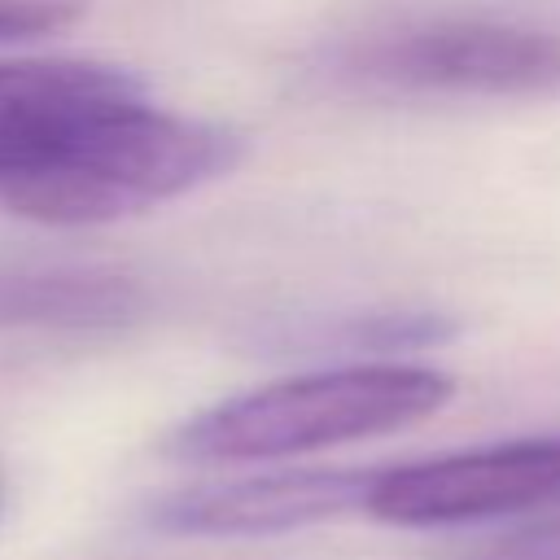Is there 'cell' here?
<instances>
[{"mask_svg":"<svg viewBox=\"0 0 560 560\" xmlns=\"http://www.w3.org/2000/svg\"><path fill=\"white\" fill-rule=\"evenodd\" d=\"M241 158L236 131L131 96L88 118L48 166L4 188L0 206L48 228H92L223 179Z\"/></svg>","mask_w":560,"mask_h":560,"instance_id":"obj_1","label":"cell"},{"mask_svg":"<svg viewBox=\"0 0 560 560\" xmlns=\"http://www.w3.org/2000/svg\"><path fill=\"white\" fill-rule=\"evenodd\" d=\"M455 394L451 376L420 363H346L232 394L171 433V455L192 464H258L407 429Z\"/></svg>","mask_w":560,"mask_h":560,"instance_id":"obj_2","label":"cell"},{"mask_svg":"<svg viewBox=\"0 0 560 560\" xmlns=\"http://www.w3.org/2000/svg\"><path fill=\"white\" fill-rule=\"evenodd\" d=\"M324 74L363 96H560V31L438 18L359 35L324 57Z\"/></svg>","mask_w":560,"mask_h":560,"instance_id":"obj_3","label":"cell"},{"mask_svg":"<svg viewBox=\"0 0 560 560\" xmlns=\"http://www.w3.org/2000/svg\"><path fill=\"white\" fill-rule=\"evenodd\" d=\"M560 503V438L451 451L398 468H372L363 512L385 525L438 529L516 516Z\"/></svg>","mask_w":560,"mask_h":560,"instance_id":"obj_4","label":"cell"},{"mask_svg":"<svg viewBox=\"0 0 560 560\" xmlns=\"http://www.w3.org/2000/svg\"><path fill=\"white\" fill-rule=\"evenodd\" d=\"M372 468H284L175 490L149 508V525L179 538H267L341 512H363Z\"/></svg>","mask_w":560,"mask_h":560,"instance_id":"obj_5","label":"cell"},{"mask_svg":"<svg viewBox=\"0 0 560 560\" xmlns=\"http://www.w3.org/2000/svg\"><path fill=\"white\" fill-rule=\"evenodd\" d=\"M144 96V83L105 61L22 57L0 61V192L35 175L101 109Z\"/></svg>","mask_w":560,"mask_h":560,"instance_id":"obj_6","label":"cell"},{"mask_svg":"<svg viewBox=\"0 0 560 560\" xmlns=\"http://www.w3.org/2000/svg\"><path fill=\"white\" fill-rule=\"evenodd\" d=\"M149 293L101 267H22L0 271V328L109 332L140 319Z\"/></svg>","mask_w":560,"mask_h":560,"instance_id":"obj_7","label":"cell"},{"mask_svg":"<svg viewBox=\"0 0 560 560\" xmlns=\"http://www.w3.org/2000/svg\"><path fill=\"white\" fill-rule=\"evenodd\" d=\"M455 332L451 319L442 315H354V319H337L328 328H302L298 332V346L302 350H315V346H328V350H416V346H433V341H446Z\"/></svg>","mask_w":560,"mask_h":560,"instance_id":"obj_8","label":"cell"},{"mask_svg":"<svg viewBox=\"0 0 560 560\" xmlns=\"http://www.w3.org/2000/svg\"><path fill=\"white\" fill-rule=\"evenodd\" d=\"M83 18L79 0H0V44L57 35Z\"/></svg>","mask_w":560,"mask_h":560,"instance_id":"obj_9","label":"cell"},{"mask_svg":"<svg viewBox=\"0 0 560 560\" xmlns=\"http://www.w3.org/2000/svg\"><path fill=\"white\" fill-rule=\"evenodd\" d=\"M477 560H560V521L508 534L494 547H486Z\"/></svg>","mask_w":560,"mask_h":560,"instance_id":"obj_10","label":"cell"}]
</instances>
